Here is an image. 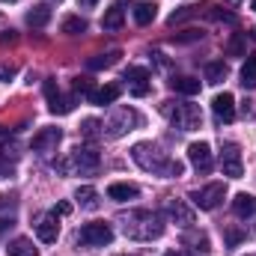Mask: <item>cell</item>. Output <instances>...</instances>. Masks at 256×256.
<instances>
[{
  "mask_svg": "<svg viewBox=\"0 0 256 256\" xmlns=\"http://www.w3.org/2000/svg\"><path fill=\"white\" fill-rule=\"evenodd\" d=\"M78 6H84V9H96L98 0H78Z\"/></svg>",
  "mask_w": 256,
  "mask_h": 256,
  "instance_id": "cell-36",
  "label": "cell"
},
{
  "mask_svg": "<svg viewBox=\"0 0 256 256\" xmlns=\"http://www.w3.org/2000/svg\"><path fill=\"white\" fill-rule=\"evenodd\" d=\"M122 21H126L122 9H120V6H110V9L104 12V18H102V27H104V30H120Z\"/></svg>",
  "mask_w": 256,
  "mask_h": 256,
  "instance_id": "cell-23",
  "label": "cell"
},
{
  "mask_svg": "<svg viewBox=\"0 0 256 256\" xmlns=\"http://www.w3.org/2000/svg\"><path fill=\"white\" fill-rule=\"evenodd\" d=\"M63 140V131L60 128H39L36 134H33V152H51V149H57V143Z\"/></svg>",
  "mask_w": 256,
  "mask_h": 256,
  "instance_id": "cell-10",
  "label": "cell"
},
{
  "mask_svg": "<svg viewBox=\"0 0 256 256\" xmlns=\"http://www.w3.org/2000/svg\"><path fill=\"white\" fill-rule=\"evenodd\" d=\"M170 218H173L179 226H191L194 224V212L182 202V200H173V202H170Z\"/></svg>",
  "mask_w": 256,
  "mask_h": 256,
  "instance_id": "cell-17",
  "label": "cell"
},
{
  "mask_svg": "<svg viewBox=\"0 0 256 256\" xmlns=\"http://www.w3.org/2000/svg\"><path fill=\"white\" fill-rule=\"evenodd\" d=\"M224 78H226V63H220V60L218 63H206V80L208 84H220Z\"/></svg>",
  "mask_w": 256,
  "mask_h": 256,
  "instance_id": "cell-25",
  "label": "cell"
},
{
  "mask_svg": "<svg viewBox=\"0 0 256 256\" xmlns=\"http://www.w3.org/2000/svg\"><path fill=\"white\" fill-rule=\"evenodd\" d=\"M45 98H48V110H54L57 104H60V90H57V84L54 80H45Z\"/></svg>",
  "mask_w": 256,
  "mask_h": 256,
  "instance_id": "cell-28",
  "label": "cell"
},
{
  "mask_svg": "<svg viewBox=\"0 0 256 256\" xmlns=\"http://www.w3.org/2000/svg\"><path fill=\"white\" fill-rule=\"evenodd\" d=\"M164 256H182V254H176V250H167V254H164Z\"/></svg>",
  "mask_w": 256,
  "mask_h": 256,
  "instance_id": "cell-39",
  "label": "cell"
},
{
  "mask_svg": "<svg viewBox=\"0 0 256 256\" xmlns=\"http://www.w3.org/2000/svg\"><path fill=\"white\" fill-rule=\"evenodd\" d=\"M250 39H254V42H256V27H254V30H250Z\"/></svg>",
  "mask_w": 256,
  "mask_h": 256,
  "instance_id": "cell-40",
  "label": "cell"
},
{
  "mask_svg": "<svg viewBox=\"0 0 256 256\" xmlns=\"http://www.w3.org/2000/svg\"><path fill=\"white\" fill-rule=\"evenodd\" d=\"M98 164H102V158H98V152H92V149H74V152H72V167H74L80 176H92V173L98 170Z\"/></svg>",
  "mask_w": 256,
  "mask_h": 256,
  "instance_id": "cell-8",
  "label": "cell"
},
{
  "mask_svg": "<svg viewBox=\"0 0 256 256\" xmlns=\"http://www.w3.org/2000/svg\"><path fill=\"white\" fill-rule=\"evenodd\" d=\"M220 170H224V176H230V179H242L244 164H242V149H238V143H224V149H220Z\"/></svg>",
  "mask_w": 256,
  "mask_h": 256,
  "instance_id": "cell-6",
  "label": "cell"
},
{
  "mask_svg": "<svg viewBox=\"0 0 256 256\" xmlns=\"http://www.w3.org/2000/svg\"><path fill=\"white\" fill-rule=\"evenodd\" d=\"M51 21V6L48 3H36L30 12H27V24L30 27H45Z\"/></svg>",
  "mask_w": 256,
  "mask_h": 256,
  "instance_id": "cell-18",
  "label": "cell"
},
{
  "mask_svg": "<svg viewBox=\"0 0 256 256\" xmlns=\"http://www.w3.org/2000/svg\"><path fill=\"white\" fill-rule=\"evenodd\" d=\"M122 230H126L128 238H137V242H152L164 232V224L158 214L152 212H131L122 218Z\"/></svg>",
  "mask_w": 256,
  "mask_h": 256,
  "instance_id": "cell-2",
  "label": "cell"
},
{
  "mask_svg": "<svg viewBox=\"0 0 256 256\" xmlns=\"http://www.w3.org/2000/svg\"><path fill=\"white\" fill-rule=\"evenodd\" d=\"M116 98H120V86H116V84H108V86H102V90H96V92L90 96V102H92V104H98V108L114 104Z\"/></svg>",
  "mask_w": 256,
  "mask_h": 256,
  "instance_id": "cell-16",
  "label": "cell"
},
{
  "mask_svg": "<svg viewBox=\"0 0 256 256\" xmlns=\"http://www.w3.org/2000/svg\"><path fill=\"white\" fill-rule=\"evenodd\" d=\"M68 212H72V206H68V202H60V206H57L51 214H68Z\"/></svg>",
  "mask_w": 256,
  "mask_h": 256,
  "instance_id": "cell-35",
  "label": "cell"
},
{
  "mask_svg": "<svg viewBox=\"0 0 256 256\" xmlns=\"http://www.w3.org/2000/svg\"><path fill=\"white\" fill-rule=\"evenodd\" d=\"M250 9H254V12H256V0H254V3H250Z\"/></svg>",
  "mask_w": 256,
  "mask_h": 256,
  "instance_id": "cell-41",
  "label": "cell"
},
{
  "mask_svg": "<svg viewBox=\"0 0 256 256\" xmlns=\"http://www.w3.org/2000/svg\"><path fill=\"white\" fill-rule=\"evenodd\" d=\"M74 92H80V96L90 98V96L96 92V90H92V80H90V78H74Z\"/></svg>",
  "mask_w": 256,
  "mask_h": 256,
  "instance_id": "cell-29",
  "label": "cell"
},
{
  "mask_svg": "<svg viewBox=\"0 0 256 256\" xmlns=\"http://www.w3.org/2000/svg\"><path fill=\"white\" fill-rule=\"evenodd\" d=\"M188 161H191V167L196 170V173H208V170L214 167L212 146H208V143H202V140H194L191 146H188Z\"/></svg>",
  "mask_w": 256,
  "mask_h": 256,
  "instance_id": "cell-7",
  "label": "cell"
},
{
  "mask_svg": "<svg viewBox=\"0 0 256 256\" xmlns=\"http://www.w3.org/2000/svg\"><path fill=\"white\" fill-rule=\"evenodd\" d=\"M63 33H68V36H80V33H86V21L78 18V15H68V18L63 21Z\"/></svg>",
  "mask_w": 256,
  "mask_h": 256,
  "instance_id": "cell-26",
  "label": "cell"
},
{
  "mask_svg": "<svg viewBox=\"0 0 256 256\" xmlns=\"http://www.w3.org/2000/svg\"><path fill=\"white\" fill-rule=\"evenodd\" d=\"M80 134H84V137H98V122H96V120H84Z\"/></svg>",
  "mask_w": 256,
  "mask_h": 256,
  "instance_id": "cell-32",
  "label": "cell"
},
{
  "mask_svg": "<svg viewBox=\"0 0 256 256\" xmlns=\"http://www.w3.org/2000/svg\"><path fill=\"white\" fill-rule=\"evenodd\" d=\"M3 3H15V0H3Z\"/></svg>",
  "mask_w": 256,
  "mask_h": 256,
  "instance_id": "cell-42",
  "label": "cell"
},
{
  "mask_svg": "<svg viewBox=\"0 0 256 256\" xmlns=\"http://www.w3.org/2000/svg\"><path fill=\"white\" fill-rule=\"evenodd\" d=\"M212 114H214L218 122H232L236 120V98H232V92L214 96L212 98Z\"/></svg>",
  "mask_w": 256,
  "mask_h": 256,
  "instance_id": "cell-9",
  "label": "cell"
},
{
  "mask_svg": "<svg viewBox=\"0 0 256 256\" xmlns=\"http://www.w3.org/2000/svg\"><path fill=\"white\" fill-rule=\"evenodd\" d=\"M230 54H236V57H248V54H244V42H242V36H232V39H230Z\"/></svg>",
  "mask_w": 256,
  "mask_h": 256,
  "instance_id": "cell-30",
  "label": "cell"
},
{
  "mask_svg": "<svg viewBox=\"0 0 256 256\" xmlns=\"http://www.w3.org/2000/svg\"><path fill=\"white\" fill-rule=\"evenodd\" d=\"M78 242L86 244V248H104V244L114 242V226L104 224V220H92L78 232Z\"/></svg>",
  "mask_w": 256,
  "mask_h": 256,
  "instance_id": "cell-4",
  "label": "cell"
},
{
  "mask_svg": "<svg viewBox=\"0 0 256 256\" xmlns=\"http://www.w3.org/2000/svg\"><path fill=\"white\" fill-rule=\"evenodd\" d=\"M194 9H196V6H182V12H173V15H170V24H179V21L191 18V15H194Z\"/></svg>",
  "mask_w": 256,
  "mask_h": 256,
  "instance_id": "cell-31",
  "label": "cell"
},
{
  "mask_svg": "<svg viewBox=\"0 0 256 256\" xmlns=\"http://www.w3.org/2000/svg\"><path fill=\"white\" fill-rule=\"evenodd\" d=\"M120 60V51H110V54H98V57H90L86 60V66L96 72V68H110V66Z\"/></svg>",
  "mask_w": 256,
  "mask_h": 256,
  "instance_id": "cell-24",
  "label": "cell"
},
{
  "mask_svg": "<svg viewBox=\"0 0 256 256\" xmlns=\"http://www.w3.org/2000/svg\"><path fill=\"white\" fill-rule=\"evenodd\" d=\"M242 238H244V232H242V230H226V248H236Z\"/></svg>",
  "mask_w": 256,
  "mask_h": 256,
  "instance_id": "cell-34",
  "label": "cell"
},
{
  "mask_svg": "<svg viewBox=\"0 0 256 256\" xmlns=\"http://www.w3.org/2000/svg\"><path fill=\"white\" fill-rule=\"evenodd\" d=\"M15 74H18V68L12 63H0V80H12Z\"/></svg>",
  "mask_w": 256,
  "mask_h": 256,
  "instance_id": "cell-33",
  "label": "cell"
},
{
  "mask_svg": "<svg viewBox=\"0 0 256 256\" xmlns=\"http://www.w3.org/2000/svg\"><path fill=\"white\" fill-rule=\"evenodd\" d=\"M164 116L173 122V126L185 128V131H194L200 128V110L194 104H176V102H164Z\"/></svg>",
  "mask_w": 256,
  "mask_h": 256,
  "instance_id": "cell-3",
  "label": "cell"
},
{
  "mask_svg": "<svg viewBox=\"0 0 256 256\" xmlns=\"http://www.w3.org/2000/svg\"><path fill=\"white\" fill-rule=\"evenodd\" d=\"M155 15H158V6H155V3H137V6H134V21H137L140 27L152 24Z\"/></svg>",
  "mask_w": 256,
  "mask_h": 256,
  "instance_id": "cell-20",
  "label": "cell"
},
{
  "mask_svg": "<svg viewBox=\"0 0 256 256\" xmlns=\"http://www.w3.org/2000/svg\"><path fill=\"white\" fill-rule=\"evenodd\" d=\"M182 256H191V254H182Z\"/></svg>",
  "mask_w": 256,
  "mask_h": 256,
  "instance_id": "cell-43",
  "label": "cell"
},
{
  "mask_svg": "<svg viewBox=\"0 0 256 256\" xmlns=\"http://www.w3.org/2000/svg\"><path fill=\"white\" fill-rule=\"evenodd\" d=\"M6 42H15V33L9 30V36H0V45H6Z\"/></svg>",
  "mask_w": 256,
  "mask_h": 256,
  "instance_id": "cell-38",
  "label": "cell"
},
{
  "mask_svg": "<svg viewBox=\"0 0 256 256\" xmlns=\"http://www.w3.org/2000/svg\"><path fill=\"white\" fill-rule=\"evenodd\" d=\"M232 212H236L238 218H250V214H256V196L254 194H236Z\"/></svg>",
  "mask_w": 256,
  "mask_h": 256,
  "instance_id": "cell-15",
  "label": "cell"
},
{
  "mask_svg": "<svg viewBox=\"0 0 256 256\" xmlns=\"http://www.w3.org/2000/svg\"><path fill=\"white\" fill-rule=\"evenodd\" d=\"M185 242L194 244V250H200V254H206V250H208V236H206V232H188V236H185Z\"/></svg>",
  "mask_w": 256,
  "mask_h": 256,
  "instance_id": "cell-27",
  "label": "cell"
},
{
  "mask_svg": "<svg viewBox=\"0 0 256 256\" xmlns=\"http://www.w3.org/2000/svg\"><path fill=\"white\" fill-rule=\"evenodd\" d=\"M6 254L9 256H39V250L33 248L30 238H12V242L6 244Z\"/></svg>",
  "mask_w": 256,
  "mask_h": 256,
  "instance_id": "cell-19",
  "label": "cell"
},
{
  "mask_svg": "<svg viewBox=\"0 0 256 256\" xmlns=\"http://www.w3.org/2000/svg\"><path fill=\"white\" fill-rule=\"evenodd\" d=\"M126 80L131 84V92H134L137 98L149 96V72H146L143 66H131L126 72Z\"/></svg>",
  "mask_w": 256,
  "mask_h": 256,
  "instance_id": "cell-11",
  "label": "cell"
},
{
  "mask_svg": "<svg viewBox=\"0 0 256 256\" xmlns=\"http://www.w3.org/2000/svg\"><path fill=\"white\" fill-rule=\"evenodd\" d=\"M36 236H39V242L54 244V242L60 238V224H57V214L42 218V220H39V226H36Z\"/></svg>",
  "mask_w": 256,
  "mask_h": 256,
  "instance_id": "cell-12",
  "label": "cell"
},
{
  "mask_svg": "<svg viewBox=\"0 0 256 256\" xmlns=\"http://www.w3.org/2000/svg\"><path fill=\"white\" fill-rule=\"evenodd\" d=\"M9 226H12V218H3V214H0V232L9 230Z\"/></svg>",
  "mask_w": 256,
  "mask_h": 256,
  "instance_id": "cell-37",
  "label": "cell"
},
{
  "mask_svg": "<svg viewBox=\"0 0 256 256\" xmlns=\"http://www.w3.org/2000/svg\"><path fill=\"white\" fill-rule=\"evenodd\" d=\"M242 86L254 90L256 86V54H248V60L242 66Z\"/></svg>",
  "mask_w": 256,
  "mask_h": 256,
  "instance_id": "cell-21",
  "label": "cell"
},
{
  "mask_svg": "<svg viewBox=\"0 0 256 256\" xmlns=\"http://www.w3.org/2000/svg\"><path fill=\"white\" fill-rule=\"evenodd\" d=\"M74 200H78L84 208H98V194H96V188H90V185H80V188L74 191Z\"/></svg>",
  "mask_w": 256,
  "mask_h": 256,
  "instance_id": "cell-22",
  "label": "cell"
},
{
  "mask_svg": "<svg viewBox=\"0 0 256 256\" xmlns=\"http://www.w3.org/2000/svg\"><path fill=\"white\" fill-rule=\"evenodd\" d=\"M137 194H140V188H137V185H131V182H114V185L108 188V196H110V200H116V202L137 200Z\"/></svg>",
  "mask_w": 256,
  "mask_h": 256,
  "instance_id": "cell-13",
  "label": "cell"
},
{
  "mask_svg": "<svg viewBox=\"0 0 256 256\" xmlns=\"http://www.w3.org/2000/svg\"><path fill=\"white\" fill-rule=\"evenodd\" d=\"M224 196H226V188H224L220 182H212V185H206V188H200V191H191L194 206L202 208V212H214V208L224 202Z\"/></svg>",
  "mask_w": 256,
  "mask_h": 256,
  "instance_id": "cell-5",
  "label": "cell"
},
{
  "mask_svg": "<svg viewBox=\"0 0 256 256\" xmlns=\"http://www.w3.org/2000/svg\"><path fill=\"white\" fill-rule=\"evenodd\" d=\"M170 90L179 92V96H196L200 92V80L191 78V74H179V78L170 80Z\"/></svg>",
  "mask_w": 256,
  "mask_h": 256,
  "instance_id": "cell-14",
  "label": "cell"
},
{
  "mask_svg": "<svg viewBox=\"0 0 256 256\" xmlns=\"http://www.w3.org/2000/svg\"><path fill=\"white\" fill-rule=\"evenodd\" d=\"M131 158L146 170V173H155V176H167V179H179L185 173V164L170 158L167 152H161L155 143H137L131 149Z\"/></svg>",
  "mask_w": 256,
  "mask_h": 256,
  "instance_id": "cell-1",
  "label": "cell"
}]
</instances>
